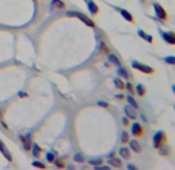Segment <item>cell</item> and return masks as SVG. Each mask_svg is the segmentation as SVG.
<instances>
[{
	"label": "cell",
	"instance_id": "cell-1",
	"mask_svg": "<svg viewBox=\"0 0 175 170\" xmlns=\"http://www.w3.org/2000/svg\"><path fill=\"white\" fill-rule=\"evenodd\" d=\"M65 14H67L68 17H78L79 20H82V22H84L87 26H90V28H95V26H96V23H95L90 17H87L85 14H82V12H78V11H67Z\"/></svg>",
	"mask_w": 175,
	"mask_h": 170
},
{
	"label": "cell",
	"instance_id": "cell-2",
	"mask_svg": "<svg viewBox=\"0 0 175 170\" xmlns=\"http://www.w3.org/2000/svg\"><path fill=\"white\" fill-rule=\"evenodd\" d=\"M166 141H168V136H166V133H164V131H157V133L153 135V139H152V142H153V147H155V149H160L161 145H164V144H166Z\"/></svg>",
	"mask_w": 175,
	"mask_h": 170
},
{
	"label": "cell",
	"instance_id": "cell-3",
	"mask_svg": "<svg viewBox=\"0 0 175 170\" xmlns=\"http://www.w3.org/2000/svg\"><path fill=\"white\" fill-rule=\"evenodd\" d=\"M132 67H133L135 70L144 73V74H153V73H155V70H153L152 67H149V65H146V64H139V62H136V60L132 62Z\"/></svg>",
	"mask_w": 175,
	"mask_h": 170
},
{
	"label": "cell",
	"instance_id": "cell-4",
	"mask_svg": "<svg viewBox=\"0 0 175 170\" xmlns=\"http://www.w3.org/2000/svg\"><path fill=\"white\" fill-rule=\"evenodd\" d=\"M153 11H155V16H157L160 20H163V22L168 20V12H166V9H164L160 3H157V2L153 3Z\"/></svg>",
	"mask_w": 175,
	"mask_h": 170
},
{
	"label": "cell",
	"instance_id": "cell-5",
	"mask_svg": "<svg viewBox=\"0 0 175 170\" xmlns=\"http://www.w3.org/2000/svg\"><path fill=\"white\" fill-rule=\"evenodd\" d=\"M161 39L169 45H175V33L174 31H160Z\"/></svg>",
	"mask_w": 175,
	"mask_h": 170
},
{
	"label": "cell",
	"instance_id": "cell-6",
	"mask_svg": "<svg viewBox=\"0 0 175 170\" xmlns=\"http://www.w3.org/2000/svg\"><path fill=\"white\" fill-rule=\"evenodd\" d=\"M130 133L135 136V138H139L144 135V130H143V125L139 122H133L132 124V128H130Z\"/></svg>",
	"mask_w": 175,
	"mask_h": 170
},
{
	"label": "cell",
	"instance_id": "cell-7",
	"mask_svg": "<svg viewBox=\"0 0 175 170\" xmlns=\"http://www.w3.org/2000/svg\"><path fill=\"white\" fill-rule=\"evenodd\" d=\"M115 9H116V11H118V12H119V14H121V16H123V17L127 20V22H130V23H133V22H135L133 16H132L127 9H124V8H115Z\"/></svg>",
	"mask_w": 175,
	"mask_h": 170
},
{
	"label": "cell",
	"instance_id": "cell-8",
	"mask_svg": "<svg viewBox=\"0 0 175 170\" xmlns=\"http://www.w3.org/2000/svg\"><path fill=\"white\" fill-rule=\"evenodd\" d=\"M0 152H2V155H3V156H5V158H6V159L9 161V163L12 161V156H11V153H9V150L6 149V145L3 144V141H0Z\"/></svg>",
	"mask_w": 175,
	"mask_h": 170
},
{
	"label": "cell",
	"instance_id": "cell-9",
	"mask_svg": "<svg viewBox=\"0 0 175 170\" xmlns=\"http://www.w3.org/2000/svg\"><path fill=\"white\" fill-rule=\"evenodd\" d=\"M129 147H130V150H133L135 153H141V145H139V142L136 141V139H129Z\"/></svg>",
	"mask_w": 175,
	"mask_h": 170
},
{
	"label": "cell",
	"instance_id": "cell-10",
	"mask_svg": "<svg viewBox=\"0 0 175 170\" xmlns=\"http://www.w3.org/2000/svg\"><path fill=\"white\" fill-rule=\"evenodd\" d=\"M87 2V6H88V11L93 14V16H96L98 12H99V8H98V5L93 2V0H85Z\"/></svg>",
	"mask_w": 175,
	"mask_h": 170
},
{
	"label": "cell",
	"instance_id": "cell-11",
	"mask_svg": "<svg viewBox=\"0 0 175 170\" xmlns=\"http://www.w3.org/2000/svg\"><path fill=\"white\" fill-rule=\"evenodd\" d=\"M20 141H22L25 150H31V135H28V136H20Z\"/></svg>",
	"mask_w": 175,
	"mask_h": 170
},
{
	"label": "cell",
	"instance_id": "cell-12",
	"mask_svg": "<svg viewBox=\"0 0 175 170\" xmlns=\"http://www.w3.org/2000/svg\"><path fill=\"white\" fill-rule=\"evenodd\" d=\"M50 6H51V9H65V3L62 0H53Z\"/></svg>",
	"mask_w": 175,
	"mask_h": 170
},
{
	"label": "cell",
	"instance_id": "cell-13",
	"mask_svg": "<svg viewBox=\"0 0 175 170\" xmlns=\"http://www.w3.org/2000/svg\"><path fill=\"white\" fill-rule=\"evenodd\" d=\"M138 36L141 37V39H144L146 42H149V43H152L153 42V37L152 36H149L146 31H143V30H138Z\"/></svg>",
	"mask_w": 175,
	"mask_h": 170
},
{
	"label": "cell",
	"instance_id": "cell-14",
	"mask_svg": "<svg viewBox=\"0 0 175 170\" xmlns=\"http://www.w3.org/2000/svg\"><path fill=\"white\" fill-rule=\"evenodd\" d=\"M124 113H126V116H127L129 119H135V118H136V113H135V108H133V107H130V105L124 108Z\"/></svg>",
	"mask_w": 175,
	"mask_h": 170
},
{
	"label": "cell",
	"instance_id": "cell-15",
	"mask_svg": "<svg viewBox=\"0 0 175 170\" xmlns=\"http://www.w3.org/2000/svg\"><path fill=\"white\" fill-rule=\"evenodd\" d=\"M135 91H136V94L138 96H141V97H144L146 96V87L143 84H138L136 87H135Z\"/></svg>",
	"mask_w": 175,
	"mask_h": 170
},
{
	"label": "cell",
	"instance_id": "cell-16",
	"mask_svg": "<svg viewBox=\"0 0 175 170\" xmlns=\"http://www.w3.org/2000/svg\"><path fill=\"white\" fill-rule=\"evenodd\" d=\"M31 152H33V156L34 158H39L41 153H42V150H41V147L37 144H31Z\"/></svg>",
	"mask_w": 175,
	"mask_h": 170
},
{
	"label": "cell",
	"instance_id": "cell-17",
	"mask_svg": "<svg viewBox=\"0 0 175 170\" xmlns=\"http://www.w3.org/2000/svg\"><path fill=\"white\" fill-rule=\"evenodd\" d=\"M119 156L129 159V158H130V149H127V147H121V149H119Z\"/></svg>",
	"mask_w": 175,
	"mask_h": 170
},
{
	"label": "cell",
	"instance_id": "cell-18",
	"mask_svg": "<svg viewBox=\"0 0 175 170\" xmlns=\"http://www.w3.org/2000/svg\"><path fill=\"white\" fill-rule=\"evenodd\" d=\"M109 163H110V166H113V167H121V166H123V163H121L118 158H110Z\"/></svg>",
	"mask_w": 175,
	"mask_h": 170
},
{
	"label": "cell",
	"instance_id": "cell-19",
	"mask_svg": "<svg viewBox=\"0 0 175 170\" xmlns=\"http://www.w3.org/2000/svg\"><path fill=\"white\" fill-rule=\"evenodd\" d=\"M158 150H160V155H161V156H166V155H169V153H171V150H169L168 147H164V145H161Z\"/></svg>",
	"mask_w": 175,
	"mask_h": 170
},
{
	"label": "cell",
	"instance_id": "cell-20",
	"mask_svg": "<svg viewBox=\"0 0 175 170\" xmlns=\"http://www.w3.org/2000/svg\"><path fill=\"white\" fill-rule=\"evenodd\" d=\"M54 159H56V153L54 152H48L46 153V161L48 163H54Z\"/></svg>",
	"mask_w": 175,
	"mask_h": 170
},
{
	"label": "cell",
	"instance_id": "cell-21",
	"mask_svg": "<svg viewBox=\"0 0 175 170\" xmlns=\"http://www.w3.org/2000/svg\"><path fill=\"white\" fill-rule=\"evenodd\" d=\"M126 99H127V102H129V105H132L133 108H138V104L135 102V99L132 97L130 94H129V96H126Z\"/></svg>",
	"mask_w": 175,
	"mask_h": 170
},
{
	"label": "cell",
	"instance_id": "cell-22",
	"mask_svg": "<svg viewBox=\"0 0 175 170\" xmlns=\"http://www.w3.org/2000/svg\"><path fill=\"white\" fill-rule=\"evenodd\" d=\"M113 82H115V87H116V88H119V90H123V88H124V82H123L119 78H116Z\"/></svg>",
	"mask_w": 175,
	"mask_h": 170
},
{
	"label": "cell",
	"instance_id": "cell-23",
	"mask_svg": "<svg viewBox=\"0 0 175 170\" xmlns=\"http://www.w3.org/2000/svg\"><path fill=\"white\" fill-rule=\"evenodd\" d=\"M164 62L169 64V65H175V56H166L164 57Z\"/></svg>",
	"mask_w": 175,
	"mask_h": 170
},
{
	"label": "cell",
	"instance_id": "cell-24",
	"mask_svg": "<svg viewBox=\"0 0 175 170\" xmlns=\"http://www.w3.org/2000/svg\"><path fill=\"white\" fill-rule=\"evenodd\" d=\"M109 59H110V62H112V64H115V65H118V67H119V59H118L116 56L110 54V56H109Z\"/></svg>",
	"mask_w": 175,
	"mask_h": 170
},
{
	"label": "cell",
	"instance_id": "cell-25",
	"mask_svg": "<svg viewBox=\"0 0 175 170\" xmlns=\"http://www.w3.org/2000/svg\"><path fill=\"white\" fill-rule=\"evenodd\" d=\"M129 139H130V138H129V133H126V131H124V133L121 135V142H123V144H127V142H129Z\"/></svg>",
	"mask_w": 175,
	"mask_h": 170
},
{
	"label": "cell",
	"instance_id": "cell-26",
	"mask_svg": "<svg viewBox=\"0 0 175 170\" xmlns=\"http://www.w3.org/2000/svg\"><path fill=\"white\" fill-rule=\"evenodd\" d=\"M33 167H39V169H46V166H45L44 163H41V161H33Z\"/></svg>",
	"mask_w": 175,
	"mask_h": 170
},
{
	"label": "cell",
	"instance_id": "cell-27",
	"mask_svg": "<svg viewBox=\"0 0 175 170\" xmlns=\"http://www.w3.org/2000/svg\"><path fill=\"white\" fill-rule=\"evenodd\" d=\"M119 76H123V78H129V73H127V70L126 68H123V67H119Z\"/></svg>",
	"mask_w": 175,
	"mask_h": 170
},
{
	"label": "cell",
	"instance_id": "cell-28",
	"mask_svg": "<svg viewBox=\"0 0 175 170\" xmlns=\"http://www.w3.org/2000/svg\"><path fill=\"white\" fill-rule=\"evenodd\" d=\"M73 159H75V161H76V163H84V156H82V155H81V153H76V155H75V158H73Z\"/></svg>",
	"mask_w": 175,
	"mask_h": 170
},
{
	"label": "cell",
	"instance_id": "cell-29",
	"mask_svg": "<svg viewBox=\"0 0 175 170\" xmlns=\"http://www.w3.org/2000/svg\"><path fill=\"white\" fill-rule=\"evenodd\" d=\"M54 164H56V167H59V169H64V167H65V163L61 161V159H54Z\"/></svg>",
	"mask_w": 175,
	"mask_h": 170
},
{
	"label": "cell",
	"instance_id": "cell-30",
	"mask_svg": "<svg viewBox=\"0 0 175 170\" xmlns=\"http://www.w3.org/2000/svg\"><path fill=\"white\" fill-rule=\"evenodd\" d=\"M99 46H101V48H99V50H101V53H109V46H107L104 42H101Z\"/></svg>",
	"mask_w": 175,
	"mask_h": 170
},
{
	"label": "cell",
	"instance_id": "cell-31",
	"mask_svg": "<svg viewBox=\"0 0 175 170\" xmlns=\"http://www.w3.org/2000/svg\"><path fill=\"white\" fill-rule=\"evenodd\" d=\"M101 163H102L101 159H91V161H90V164H91V166H96V167H98Z\"/></svg>",
	"mask_w": 175,
	"mask_h": 170
},
{
	"label": "cell",
	"instance_id": "cell-32",
	"mask_svg": "<svg viewBox=\"0 0 175 170\" xmlns=\"http://www.w3.org/2000/svg\"><path fill=\"white\" fill-rule=\"evenodd\" d=\"M124 88H127V90H129L130 93H132V91H133V87H132V85H130V82H127V84H124Z\"/></svg>",
	"mask_w": 175,
	"mask_h": 170
},
{
	"label": "cell",
	"instance_id": "cell-33",
	"mask_svg": "<svg viewBox=\"0 0 175 170\" xmlns=\"http://www.w3.org/2000/svg\"><path fill=\"white\" fill-rule=\"evenodd\" d=\"M123 124H124V125H129V124H130V122H129V118H127V116H126V118H123Z\"/></svg>",
	"mask_w": 175,
	"mask_h": 170
},
{
	"label": "cell",
	"instance_id": "cell-34",
	"mask_svg": "<svg viewBox=\"0 0 175 170\" xmlns=\"http://www.w3.org/2000/svg\"><path fill=\"white\" fill-rule=\"evenodd\" d=\"M99 105H101V107H105V108H107V107H109V102H104V101H101V102H99Z\"/></svg>",
	"mask_w": 175,
	"mask_h": 170
},
{
	"label": "cell",
	"instance_id": "cell-35",
	"mask_svg": "<svg viewBox=\"0 0 175 170\" xmlns=\"http://www.w3.org/2000/svg\"><path fill=\"white\" fill-rule=\"evenodd\" d=\"M172 91H174V94H175V85H172Z\"/></svg>",
	"mask_w": 175,
	"mask_h": 170
},
{
	"label": "cell",
	"instance_id": "cell-36",
	"mask_svg": "<svg viewBox=\"0 0 175 170\" xmlns=\"http://www.w3.org/2000/svg\"><path fill=\"white\" fill-rule=\"evenodd\" d=\"M0 122H3V121H2V115H0Z\"/></svg>",
	"mask_w": 175,
	"mask_h": 170
}]
</instances>
